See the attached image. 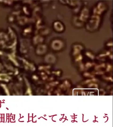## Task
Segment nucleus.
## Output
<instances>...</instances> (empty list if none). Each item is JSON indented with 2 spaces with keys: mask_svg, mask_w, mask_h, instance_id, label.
<instances>
[{
  "mask_svg": "<svg viewBox=\"0 0 113 127\" xmlns=\"http://www.w3.org/2000/svg\"><path fill=\"white\" fill-rule=\"evenodd\" d=\"M107 8L106 4L102 2L97 3L94 6L91 13H91L90 16L96 17L89 16L88 20H93L88 21L86 25L91 23L94 20V21L90 26L87 28V29L89 28L88 30L89 31H89L93 32L98 30L100 26L103 15L106 11Z\"/></svg>",
  "mask_w": 113,
  "mask_h": 127,
  "instance_id": "1",
  "label": "nucleus"
}]
</instances>
